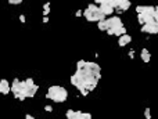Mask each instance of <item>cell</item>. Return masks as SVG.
<instances>
[{"mask_svg": "<svg viewBox=\"0 0 158 119\" xmlns=\"http://www.w3.org/2000/svg\"><path fill=\"white\" fill-rule=\"evenodd\" d=\"M81 114H82V111H73V109H68V111H67V114H65V116H67V119H81Z\"/></svg>", "mask_w": 158, "mask_h": 119, "instance_id": "cell-13", "label": "cell"}, {"mask_svg": "<svg viewBox=\"0 0 158 119\" xmlns=\"http://www.w3.org/2000/svg\"><path fill=\"white\" fill-rule=\"evenodd\" d=\"M133 54H134V51H133V50H130V51H129V57H130V58H133Z\"/></svg>", "mask_w": 158, "mask_h": 119, "instance_id": "cell-26", "label": "cell"}, {"mask_svg": "<svg viewBox=\"0 0 158 119\" xmlns=\"http://www.w3.org/2000/svg\"><path fill=\"white\" fill-rule=\"evenodd\" d=\"M140 58H142L143 62H150L151 61V53L148 51V48L146 47H143L142 48V51H140Z\"/></svg>", "mask_w": 158, "mask_h": 119, "instance_id": "cell-11", "label": "cell"}, {"mask_svg": "<svg viewBox=\"0 0 158 119\" xmlns=\"http://www.w3.org/2000/svg\"><path fill=\"white\" fill-rule=\"evenodd\" d=\"M83 17L86 18L87 22H100V21L105 20V17L101 14L98 6L94 3H90L89 6L83 10Z\"/></svg>", "mask_w": 158, "mask_h": 119, "instance_id": "cell-3", "label": "cell"}, {"mask_svg": "<svg viewBox=\"0 0 158 119\" xmlns=\"http://www.w3.org/2000/svg\"><path fill=\"white\" fill-rule=\"evenodd\" d=\"M154 12L155 6H144V4L136 6V14H151V15H154Z\"/></svg>", "mask_w": 158, "mask_h": 119, "instance_id": "cell-8", "label": "cell"}, {"mask_svg": "<svg viewBox=\"0 0 158 119\" xmlns=\"http://www.w3.org/2000/svg\"><path fill=\"white\" fill-rule=\"evenodd\" d=\"M20 79H14L12 80V84L11 86H10V91H11L12 94H14V97H17V95H18V93H20Z\"/></svg>", "mask_w": 158, "mask_h": 119, "instance_id": "cell-12", "label": "cell"}, {"mask_svg": "<svg viewBox=\"0 0 158 119\" xmlns=\"http://www.w3.org/2000/svg\"><path fill=\"white\" fill-rule=\"evenodd\" d=\"M75 15H76V17H81V15H83V11H82V10H78V11H76V14H75Z\"/></svg>", "mask_w": 158, "mask_h": 119, "instance_id": "cell-22", "label": "cell"}, {"mask_svg": "<svg viewBox=\"0 0 158 119\" xmlns=\"http://www.w3.org/2000/svg\"><path fill=\"white\" fill-rule=\"evenodd\" d=\"M81 119H92V114L90 112H82Z\"/></svg>", "mask_w": 158, "mask_h": 119, "instance_id": "cell-17", "label": "cell"}, {"mask_svg": "<svg viewBox=\"0 0 158 119\" xmlns=\"http://www.w3.org/2000/svg\"><path fill=\"white\" fill-rule=\"evenodd\" d=\"M43 22L47 24V22H49V17H43Z\"/></svg>", "mask_w": 158, "mask_h": 119, "instance_id": "cell-25", "label": "cell"}, {"mask_svg": "<svg viewBox=\"0 0 158 119\" xmlns=\"http://www.w3.org/2000/svg\"><path fill=\"white\" fill-rule=\"evenodd\" d=\"M132 43V36L129 33H125V35H122L118 37V46L119 47H126L128 44Z\"/></svg>", "mask_w": 158, "mask_h": 119, "instance_id": "cell-9", "label": "cell"}, {"mask_svg": "<svg viewBox=\"0 0 158 119\" xmlns=\"http://www.w3.org/2000/svg\"><path fill=\"white\" fill-rule=\"evenodd\" d=\"M101 79V68L97 62L86 61L85 67L82 69H76V72L71 76V83L72 86L79 90L83 97L89 94L97 87L98 80Z\"/></svg>", "mask_w": 158, "mask_h": 119, "instance_id": "cell-1", "label": "cell"}, {"mask_svg": "<svg viewBox=\"0 0 158 119\" xmlns=\"http://www.w3.org/2000/svg\"><path fill=\"white\" fill-rule=\"evenodd\" d=\"M20 21H21V22H25V21H26V20H25V15H22V14H21V15H20Z\"/></svg>", "mask_w": 158, "mask_h": 119, "instance_id": "cell-23", "label": "cell"}, {"mask_svg": "<svg viewBox=\"0 0 158 119\" xmlns=\"http://www.w3.org/2000/svg\"><path fill=\"white\" fill-rule=\"evenodd\" d=\"M144 118H146V119H151V109L148 107L144 109Z\"/></svg>", "mask_w": 158, "mask_h": 119, "instance_id": "cell-16", "label": "cell"}, {"mask_svg": "<svg viewBox=\"0 0 158 119\" xmlns=\"http://www.w3.org/2000/svg\"><path fill=\"white\" fill-rule=\"evenodd\" d=\"M8 3L12 4V6H15V4H21V3H22V0H8Z\"/></svg>", "mask_w": 158, "mask_h": 119, "instance_id": "cell-18", "label": "cell"}, {"mask_svg": "<svg viewBox=\"0 0 158 119\" xmlns=\"http://www.w3.org/2000/svg\"><path fill=\"white\" fill-rule=\"evenodd\" d=\"M142 33H148V35H158V24L155 21H150L147 24L142 25L140 28Z\"/></svg>", "mask_w": 158, "mask_h": 119, "instance_id": "cell-6", "label": "cell"}, {"mask_svg": "<svg viewBox=\"0 0 158 119\" xmlns=\"http://www.w3.org/2000/svg\"><path fill=\"white\" fill-rule=\"evenodd\" d=\"M45 111L51 112V111H53V107H51V105H46V107H45Z\"/></svg>", "mask_w": 158, "mask_h": 119, "instance_id": "cell-21", "label": "cell"}, {"mask_svg": "<svg viewBox=\"0 0 158 119\" xmlns=\"http://www.w3.org/2000/svg\"><path fill=\"white\" fill-rule=\"evenodd\" d=\"M46 98L51 100L54 103H64V101H67V98H68V91H67L65 87H62V86L54 84V86H50V87L47 89Z\"/></svg>", "mask_w": 158, "mask_h": 119, "instance_id": "cell-2", "label": "cell"}, {"mask_svg": "<svg viewBox=\"0 0 158 119\" xmlns=\"http://www.w3.org/2000/svg\"><path fill=\"white\" fill-rule=\"evenodd\" d=\"M25 84H26V87H32L35 84V82H33L32 78H28V79H25Z\"/></svg>", "mask_w": 158, "mask_h": 119, "instance_id": "cell-14", "label": "cell"}, {"mask_svg": "<svg viewBox=\"0 0 158 119\" xmlns=\"http://www.w3.org/2000/svg\"><path fill=\"white\" fill-rule=\"evenodd\" d=\"M105 24H107V28H108V29H107V33H108L109 36L112 35L114 31H117V29L123 28V26H125L119 15H112V17L105 18Z\"/></svg>", "mask_w": 158, "mask_h": 119, "instance_id": "cell-4", "label": "cell"}, {"mask_svg": "<svg viewBox=\"0 0 158 119\" xmlns=\"http://www.w3.org/2000/svg\"><path fill=\"white\" fill-rule=\"evenodd\" d=\"M10 93V83L7 79L0 80V94H8Z\"/></svg>", "mask_w": 158, "mask_h": 119, "instance_id": "cell-10", "label": "cell"}, {"mask_svg": "<svg viewBox=\"0 0 158 119\" xmlns=\"http://www.w3.org/2000/svg\"><path fill=\"white\" fill-rule=\"evenodd\" d=\"M85 64H86L85 60H79V61L76 62V69H82V68L85 67Z\"/></svg>", "mask_w": 158, "mask_h": 119, "instance_id": "cell-15", "label": "cell"}, {"mask_svg": "<svg viewBox=\"0 0 158 119\" xmlns=\"http://www.w3.org/2000/svg\"><path fill=\"white\" fill-rule=\"evenodd\" d=\"M94 4L98 6L100 11H101V14L105 17V18L112 17L114 14H115V8L111 6V0H96Z\"/></svg>", "mask_w": 158, "mask_h": 119, "instance_id": "cell-5", "label": "cell"}, {"mask_svg": "<svg viewBox=\"0 0 158 119\" xmlns=\"http://www.w3.org/2000/svg\"><path fill=\"white\" fill-rule=\"evenodd\" d=\"M132 3L129 0H114V8L115 11H126L129 10Z\"/></svg>", "mask_w": 158, "mask_h": 119, "instance_id": "cell-7", "label": "cell"}, {"mask_svg": "<svg viewBox=\"0 0 158 119\" xmlns=\"http://www.w3.org/2000/svg\"><path fill=\"white\" fill-rule=\"evenodd\" d=\"M154 21L158 24V6H155V12H154Z\"/></svg>", "mask_w": 158, "mask_h": 119, "instance_id": "cell-19", "label": "cell"}, {"mask_svg": "<svg viewBox=\"0 0 158 119\" xmlns=\"http://www.w3.org/2000/svg\"><path fill=\"white\" fill-rule=\"evenodd\" d=\"M25 119H35V118H33L32 115H29V114H26V115H25Z\"/></svg>", "mask_w": 158, "mask_h": 119, "instance_id": "cell-24", "label": "cell"}, {"mask_svg": "<svg viewBox=\"0 0 158 119\" xmlns=\"http://www.w3.org/2000/svg\"><path fill=\"white\" fill-rule=\"evenodd\" d=\"M49 14H50V8H45V10H43V15L47 17Z\"/></svg>", "mask_w": 158, "mask_h": 119, "instance_id": "cell-20", "label": "cell"}]
</instances>
